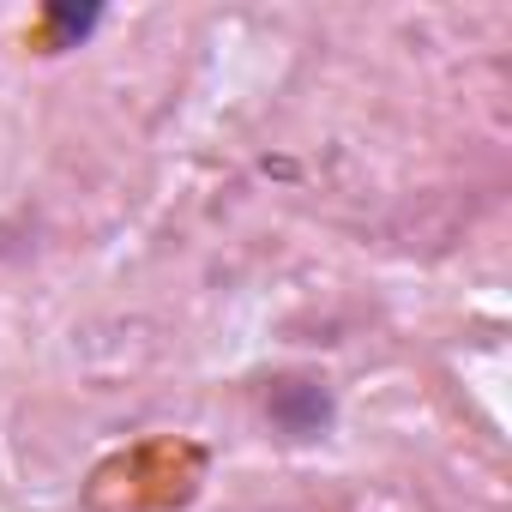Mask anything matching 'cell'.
I'll use <instances>...</instances> for the list:
<instances>
[{"label":"cell","mask_w":512,"mask_h":512,"mask_svg":"<svg viewBox=\"0 0 512 512\" xmlns=\"http://www.w3.org/2000/svg\"><path fill=\"white\" fill-rule=\"evenodd\" d=\"M266 422L290 440V446H314L332 434L338 422V398L320 374H272L266 380Z\"/></svg>","instance_id":"6da1fadb"}]
</instances>
